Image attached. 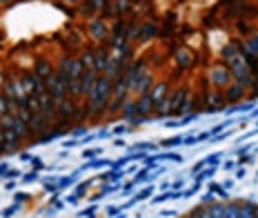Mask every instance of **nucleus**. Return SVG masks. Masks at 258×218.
<instances>
[{"mask_svg": "<svg viewBox=\"0 0 258 218\" xmlns=\"http://www.w3.org/2000/svg\"><path fill=\"white\" fill-rule=\"evenodd\" d=\"M45 85H47V94L52 96V100L56 102V105L69 96V78H67V73H65V72L52 73Z\"/></svg>", "mask_w": 258, "mask_h": 218, "instance_id": "f257e3e1", "label": "nucleus"}, {"mask_svg": "<svg viewBox=\"0 0 258 218\" xmlns=\"http://www.w3.org/2000/svg\"><path fill=\"white\" fill-rule=\"evenodd\" d=\"M109 87H111V83H109V78H98V83H96V87H94V92H91V105H89V109H98V107H103L107 102V98H109Z\"/></svg>", "mask_w": 258, "mask_h": 218, "instance_id": "f03ea898", "label": "nucleus"}, {"mask_svg": "<svg viewBox=\"0 0 258 218\" xmlns=\"http://www.w3.org/2000/svg\"><path fill=\"white\" fill-rule=\"evenodd\" d=\"M209 80L214 85H218V87H225V85H230V80H232V72L227 67H214L209 72Z\"/></svg>", "mask_w": 258, "mask_h": 218, "instance_id": "7ed1b4c3", "label": "nucleus"}, {"mask_svg": "<svg viewBox=\"0 0 258 218\" xmlns=\"http://www.w3.org/2000/svg\"><path fill=\"white\" fill-rule=\"evenodd\" d=\"M169 92V87H167V85H165V83H158L156 85V87H154L152 89V92H149L147 94V96L149 98H152V102H154V107H156L158 105V102H160V100H163V98H165V94H167Z\"/></svg>", "mask_w": 258, "mask_h": 218, "instance_id": "20e7f679", "label": "nucleus"}, {"mask_svg": "<svg viewBox=\"0 0 258 218\" xmlns=\"http://www.w3.org/2000/svg\"><path fill=\"white\" fill-rule=\"evenodd\" d=\"M187 92L189 89H176V94L172 96V114H181V109H182V100H185V96H187Z\"/></svg>", "mask_w": 258, "mask_h": 218, "instance_id": "39448f33", "label": "nucleus"}, {"mask_svg": "<svg viewBox=\"0 0 258 218\" xmlns=\"http://www.w3.org/2000/svg\"><path fill=\"white\" fill-rule=\"evenodd\" d=\"M198 212H201V218H225V207H220V205H211V207L198 209Z\"/></svg>", "mask_w": 258, "mask_h": 218, "instance_id": "423d86ee", "label": "nucleus"}, {"mask_svg": "<svg viewBox=\"0 0 258 218\" xmlns=\"http://www.w3.org/2000/svg\"><path fill=\"white\" fill-rule=\"evenodd\" d=\"M176 63L181 65V67H189V65L194 63V53H191L189 49H176Z\"/></svg>", "mask_w": 258, "mask_h": 218, "instance_id": "0eeeda50", "label": "nucleus"}, {"mask_svg": "<svg viewBox=\"0 0 258 218\" xmlns=\"http://www.w3.org/2000/svg\"><path fill=\"white\" fill-rule=\"evenodd\" d=\"M11 129L16 131V136H18V138H23V136L29 134V122L23 121V118H18V116H14V127H11Z\"/></svg>", "mask_w": 258, "mask_h": 218, "instance_id": "6e6552de", "label": "nucleus"}, {"mask_svg": "<svg viewBox=\"0 0 258 218\" xmlns=\"http://www.w3.org/2000/svg\"><path fill=\"white\" fill-rule=\"evenodd\" d=\"M136 107H138V114H140V116H145V114H149V112H152L154 102H152V98H149L147 94H145V96H140V98H138Z\"/></svg>", "mask_w": 258, "mask_h": 218, "instance_id": "1a4fd4ad", "label": "nucleus"}, {"mask_svg": "<svg viewBox=\"0 0 258 218\" xmlns=\"http://www.w3.org/2000/svg\"><path fill=\"white\" fill-rule=\"evenodd\" d=\"M207 105H209V109H220L223 107V96L218 92H207Z\"/></svg>", "mask_w": 258, "mask_h": 218, "instance_id": "9d476101", "label": "nucleus"}, {"mask_svg": "<svg viewBox=\"0 0 258 218\" xmlns=\"http://www.w3.org/2000/svg\"><path fill=\"white\" fill-rule=\"evenodd\" d=\"M58 114H60V116H72L74 114V102H72V98H65V100L62 102H58Z\"/></svg>", "mask_w": 258, "mask_h": 218, "instance_id": "9b49d317", "label": "nucleus"}, {"mask_svg": "<svg viewBox=\"0 0 258 218\" xmlns=\"http://www.w3.org/2000/svg\"><path fill=\"white\" fill-rule=\"evenodd\" d=\"M225 98H227V100H230V102H234V100H240V98H243V87H240L238 83H236V85H232V87L227 89V96H225Z\"/></svg>", "mask_w": 258, "mask_h": 218, "instance_id": "f8f14e48", "label": "nucleus"}, {"mask_svg": "<svg viewBox=\"0 0 258 218\" xmlns=\"http://www.w3.org/2000/svg\"><path fill=\"white\" fill-rule=\"evenodd\" d=\"M105 67H107V56L103 51H96V56H94V69H96V72H105Z\"/></svg>", "mask_w": 258, "mask_h": 218, "instance_id": "ddd939ff", "label": "nucleus"}, {"mask_svg": "<svg viewBox=\"0 0 258 218\" xmlns=\"http://www.w3.org/2000/svg\"><path fill=\"white\" fill-rule=\"evenodd\" d=\"M52 63H47V60H40L38 63V73L36 76H40V78H49L52 76Z\"/></svg>", "mask_w": 258, "mask_h": 218, "instance_id": "4468645a", "label": "nucleus"}, {"mask_svg": "<svg viewBox=\"0 0 258 218\" xmlns=\"http://www.w3.org/2000/svg\"><path fill=\"white\" fill-rule=\"evenodd\" d=\"M78 60H80V65H82L85 72H87V69H94V53H91V51H85Z\"/></svg>", "mask_w": 258, "mask_h": 218, "instance_id": "2eb2a0df", "label": "nucleus"}, {"mask_svg": "<svg viewBox=\"0 0 258 218\" xmlns=\"http://www.w3.org/2000/svg\"><path fill=\"white\" fill-rule=\"evenodd\" d=\"M91 34H94V38H103V36H105V24H103L101 20H94V24H91Z\"/></svg>", "mask_w": 258, "mask_h": 218, "instance_id": "dca6fc26", "label": "nucleus"}, {"mask_svg": "<svg viewBox=\"0 0 258 218\" xmlns=\"http://www.w3.org/2000/svg\"><path fill=\"white\" fill-rule=\"evenodd\" d=\"M240 218H258V209L252 205H245V207H240Z\"/></svg>", "mask_w": 258, "mask_h": 218, "instance_id": "f3484780", "label": "nucleus"}, {"mask_svg": "<svg viewBox=\"0 0 258 218\" xmlns=\"http://www.w3.org/2000/svg\"><path fill=\"white\" fill-rule=\"evenodd\" d=\"M225 218H240V207H238V205H230V207H225Z\"/></svg>", "mask_w": 258, "mask_h": 218, "instance_id": "a211bd4d", "label": "nucleus"}, {"mask_svg": "<svg viewBox=\"0 0 258 218\" xmlns=\"http://www.w3.org/2000/svg\"><path fill=\"white\" fill-rule=\"evenodd\" d=\"M154 34H156V27H154V24H145L143 29H140V40H147V38H152Z\"/></svg>", "mask_w": 258, "mask_h": 218, "instance_id": "6ab92c4d", "label": "nucleus"}, {"mask_svg": "<svg viewBox=\"0 0 258 218\" xmlns=\"http://www.w3.org/2000/svg\"><path fill=\"white\" fill-rule=\"evenodd\" d=\"M5 138L9 143V149H16V141H18V136H16L14 129H5Z\"/></svg>", "mask_w": 258, "mask_h": 218, "instance_id": "aec40b11", "label": "nucleus"}, {"mask_svg": "<svg viewBox=\"0 0 258 218\" xmlns=\"http://www.w3.org/2000/svg\"><path fill=\"white\" fill-rule=\"evenodd\" d=\"M134 114H138V107H136V102H125V116H134Z\"/></svg>", "mask_w": 258, "mask_h": 218, "instance_id": "412c9836", "label": "nucleus"}, {"mask_svg": "<svg viewBox=\"0 0 258 218\" xmlns=\"http://www.w3.org/2000/svg\"><path fill=\"white\" fill-rule=\"evenodd\" d=\"M2 114H7V100H5V96H0V116Z\"/></svg>", "mask_w": 258, "mask_h": 218, "instance_id": "4be33fe9", "label": "nucleus"}, {"mask_svg": "<svg viewBox=\"0 0 258 218\" xmlns=\"http://www.w3.org/2000/svg\"><path fill=\"white\" fill-rule=\"evenodd\" d=\"M0 85H5V76H0Z\"/></svg>", "mask_w": 258, "mask_h": 218, "instance_id": "5701e85b", "label": "nucleus"}]
</instances>
